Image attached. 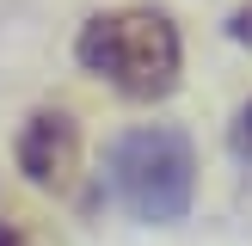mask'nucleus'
<instances>
[{"mask_svg": "<svg viewBox=\"0 0 252 246\" xmlns=\"http://www.w3.org/2000/svg\"><path fill=\"white\" fill-rule=\"evenodd\" d=\"M74 62L129 105H160V98L179 92L185 37L166 6H111L80 25Z\"/></svg>", "mask_w": 252, "mask_h": 246, "instance_id": "1", "label": "nucleus"}, {"mask_svg": "<svg viewBox=\"0 0 252 246\" xmlns=\"http://www.w3.org/2000/svg\"><path fill=\"white\" fill-rule=\"evenodd\" d=\"M105 197L135 221H172L191 215L197 203V148L185 129L172 123H142V129H123L105 154Z\"/></svg>", "mask_w": 252, "mask_h": 246, "instance_id": "2", "label": "nucleus"}, {"mask_svg": "<svg viewBox=\"0 0 252 246\" xmlns=\"http://www.w3.org/2000/svg\"><path fill=\"white\" fill-rule=\"evenodd\" d=\"M19 172L37 184V191H68L74 172H80V123L62 105L31 111V123L19 129Z\"/></svg>", "mask_w": 252, "mask_h": 246, "instance_id": "3", "label": "nucleus"}, {"mask_svg": "<svg viewBox=\"0 0 252 246\" xmlns=\"http://www.w3.org/2000/svg\"><path fill=\"white\" fill-rule=\"evenodd\" d=\"M228 142H234V154H240L246 166H252V98L240 105V117H234V129H228Z\"/></svg>", "mask_w": 252, "mask_h": 246, "instance_id": "4", "label": "nucleus"}, {"mask_svg": "<svg viewBox=\"0 0 252 246\" xmlns=\"http://www.w3.org/2000/svg\"><path fill=\"white\" fill-rule=\"evenodd\" d=\"M228 37H234V43H246V49H252V0H246V6L234 12V19H228Z\"/></svg>", "mask_w": 252, "mask_h": 246, "instance_id": "5", "label": "nucleus"}, {"mask_svg": "<svg viewBox=\"0 0 252 246\" xmlns=\"http://www.w3.org/2000/svg\"><path fill=\"white\" fill-rule=\"evenodd\" d=\"M0 246H31V234H25L19 221H0Z\"/></svg>", "mask_w": 252, "mask_h": 246, "instance_id": "6", "label": "nucleus"}]
</instances>
